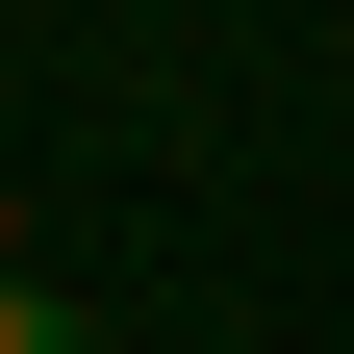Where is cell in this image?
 <instances>
[{
  "instance_id": "obj_2",
  "label": "cell",
  "mask_w": 354,
  "mask_h": 354,
  "mask_svg": "<svg viewBox=\"0 0 354 354\" xmlns=\"http://www.w3.org/2000/svg\"><path fill=\"white\" fill-rule=\"evenodd\" d=\"M0 253H26V177H0Z\"/></svg>"
},
{
  "instance_id": "obj_1",
  "label": "cell",
  "mask_w": 354,
  "mask_h": 354,
  "mask_svg": "<svg viewBox=\"0 0 354 354\" xmlns=\"http://www.w3.org/2000/svg\"><path fill=\"white\" fill-rule=\"evenodd\" d=\"M0 354H76V304H51V279H0Z\"/></svg>"
}]
</instances>
